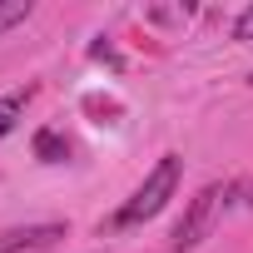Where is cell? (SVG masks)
<instances>
[{"mask_svg": "<svg viewBox=\"0 0 253 253\" xmlns=\"http://www.w3.org/2000/svg\"><path fill=\"white\" fill-rule=\"evenodd\" d=\"M238 189L233 184H209V189H199V199L189 204V213L174 223V233H169V248L174 253H189V248H199L213 228H218V218H223V209H228V199H233Z\"/></svg>", "mask_w": 253, "mask_h": 253, "instance_id": "6da1fadb", "label": "cell"}, {"mask_svg": "<svg viewBox=\"0 0 253 253\" xmlns=\"http://www.w3.org/2000/svg\"><path fill=\"white\" fill-rule=\"evenodd\" d=\"M179 169H184V159H179V154H164V159L154 164V174H149V179L134 189V199L114 213V223H119V228H129V223L154 218V213H159V209L174 199V189H179Z\"/></svg>", "mask_w": 253, "mask_h": 253, "instance_id": "7a4b0ae2", "label": "cell"}, {"mask_svg": "<svg viewBox=\"0 0 253 253\" xmlns=\"http://www.w3.org/2000/svg\"><path fill=\"white\" fill-rule=\"evenodd\" d=\"M55 238H65V228H60V223L10 228V233H0V253H30V248H45V243H55Z\"/></svg>", "mask_w": 253, "mask_h": 253, "instance_id": "3957f363", "label": "cell"}, {"mask_svg": "<svg viewBox=\"0 0 253 253\" xmlns=\"http://www.w3.org/2000/svg\"><path fill=\"white\" fill-rule=\"evenodd\" d=\"M30 0H0V35H5V30H15V25H25L30 20Z\"/></svg>", "mask_w": 253, "mask_h": 253, "instance_id": "277c9868", "label": "cell"}, {"mask_svg": "<svg viewBox=\"0 0 253 253\" xmlns=\"http://www.w3.org/2000/svg\"><path fill=\"white\" fill-rule=\"evenodd\" d=\"M20 114H25V94H5V99H0V139L20 124Z\"/></svg>", "mask_w": 253, "mask_h": 253, "instance_id": "5b68a950", "label": "cell"}, {"mask_svg": "<svg viewBox=\"0 0 253 253\" xmlns=\"http://www.w3.org/2000/svg\"><path fill=\"white\" fill-rule=\"evenodd\" d=\"M35 154H40L45 164H60V159H65V139H60L55 129H40V134H35Z\"/></svg>", "mask_w": 253, "mask_h": 253, "instance_id": "8992f818", "label": "cell"}, {"mask_svg": "<svg viewBox=\"0 0 253 253\" xmlns=\"http://www.w3.org/2000/svg\"><path fill=\"white\" fill-rule=\"evenodd\" d=\"M233 40H253V5L238 15V25H233Z\"/></svg>", "mask_w": 253, "mask_h": 253, "instance_id": "52a82bcc", "label": "cell"}, {"mask_svg": "<svg viewBox=\"0 0 253 253\" xmlns=\"http://www.w3.org/2000/svg\"><path fill=\"white\" fill-rule=\"evenodd\" d=\"M243 194H248V204H253V184H248V189H243Z\"/></svg>", "mask_w": 253, "mask_h": 253, "instance_id": "ba28073f", "label": "cell"}]
</instances>
